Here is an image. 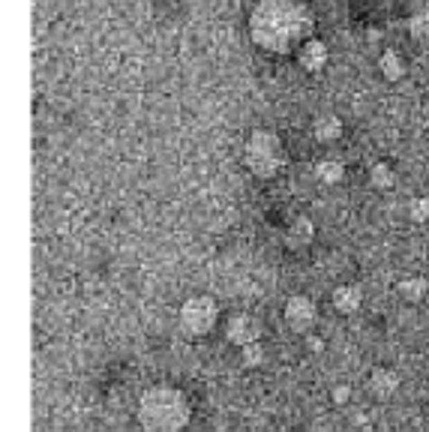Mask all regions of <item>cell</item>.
Wrapping results in <instances>:
<instances>
[{"label": "cell", "instance_id": "cell-1", "mask_svg": "<svg viewBox=\"0 0 429 432\" xmlns=\"http://www.w3.org/2000/svg\"><path fill=\"white\" fill-rule=\"evenodd\" d=\"M313 27L315 15L306 0H259L249 12V36L268 54L297 51Z\"/></svg>", "mask_w": 429, "mask_h": 432}, {"label": "cell", "instance_id": "cell-2", "mask_svg": "<svg viewBox=\"0 0 429 432\" xmlns=\"http://www.w3.org/2000/svg\"><path fill=\"white\" fill-rule=\"evenodd\" d=\"M189 399L171 384H157L141 393L139 423L144 432H184L189 423Z\"/></svg>", "mask_w": 429, "mask_h": 432}, {"label": "cell", "instance_id": "cell-3", "mask_svg": "<svg viewBox=\"0 0 429 432\" xmlns=\"http://www.w3.org/2000/svg\"><path fill=\"white\" fill-rule=\"evenodd\" d=\"M246 165L255 177H273L286 162V147H282V138L270 129H255L246 141V153H243Z\"/></svg>", "mask_w": 429, "mask_h": 432}, {"label": "cell", "instance_id": "cell-4", "mask_svg": "<svg viewBox=\"0 0 429 432\" xmlns=\"http://www.w3.org/2000/svg\"><path fill=\"white\" fill-rule=\"evenodd\" d=\"M216 318H219V306L207 294H195L180 306V327L189 336H207L216 327Z\"/></svg>", "mask_w": 429, "mask_h": 432}, {"label": "cell", "instance_id": "cell-5", "mask_svg": "<svg viewBox=\"0 0 429 432\" xmlns=\"http://www.w3.org/2000/svg\"><path fill=\"white\" fill-rule=\"evenodd\" d=\"M318 318V309H315V300L313 297H306V294H295V297H288V303H286V324L295 333H306V330H313V324Z\"/></svg>", "mask_w": 429, "mask_h": 432}, {"label": "cell", "instance_id": "cell-6", "mask_svg": "<svg viewBox=\"0 0 429 432\" xmlns=\"http://www.w3.org/2000/svg\"><path fill=\"white\" fill-rule=\"evenodd\" d=\"M225 336L231 345H252V342L261 339V321L255 318L249 312H240V315H231V321H228V330Z\"/></svg>", "mask_w": 429, "mask_h": 432}, {"label": "cell", "instance_id": "cell-7", "mask_svg": "<svg viewBox=\"0 0 429 432\" xmlns=\"http://www.w3.org/2000/svg\"><path fill=\"white\" fill-rule=\"evenodd\" d=\"M297 63L306 72H322L327 66V45L322 39H306L297 48Z\"/></svg>", "mask_w": 429, "mask_h": 432}, {"label": "cell", "instance_id": "cell-8", "mask_svg": "<svg viewBox=\"0 0 429 432\" xmlns=\"http://www.w3.org/2000/svg\"><path fill=\"white\" fill-rule=\"evenodd\" d=\"M313 237H315V225H313V219H306V216H297V219L288 225V231H286L288 249H304V246L313 243Z\"/></svg>", "mask_w": 429, "mask_h": 432}, {"label": "cell", "instance_id": "cell-9", "mask_svg": "<svg viewBox=\"0 0 429 432\" xmlns=\"http://www.w3.org/2000/svg\"><path fill=\"white\" fill-rule=\"evenodd\" d=\"M369 387H372V393H376L378 399H390V396L396 393V387H399V375L394 372V369L381 366V369H376V372H372Z\"/></svg>", "mask_w": 429, "mask_h": 432}, {"label": "cell", "instance_id": "cell-10", "mask_svg": "<svg viewBox=\"0 0 429 432\" xmlns=\"http://www.w3.org/2000/svg\"><path fill=\"white\" fill-rule=\"evenodd\" d=\"M313 135L322 144H331V141H336L342 135V120L336 114H318L315 123H313Z\"/></svg>", "mask_w": 429, "mask_h": 432}, {"label": "cell", "instance_id": "cell-11", "mask_svg": "<svg viewBox=\"0 0 429 432\" xmlns=\"http://www.w3.org/2000/svg\"><path fill=\"white\" fill-rule=\"evenodd\" d=\"M360 303H363V291H360L358 285H340V288L333 291V306H336L340 312H345V315L358 312Z\"/></svg>", "mask_w": 429, "mask_h": 432}, {"label": "cell", "instance_id": "cell-12", "mask_svg": "<svg viewBox=\"0 0 429 432\" xmlns=\"http://www.w3.org/2000/svg\"><path fill=\"white\" fill-rule=\"evenodd\" d=\"M378 69L387 81H399L405 75V63H403V57H399V51H390V48L378 57Z\"/></svg>", "mask_w": 429, "mask_h": 432}, {"label": "cell", "instance_id": "cell-13", "mask_svg": "<svg viewBox=\"0 0 429 432\" xmlns=\"http://www.w3.org/2000/svg\"><path fill=\"white\" fill-rule=\"evenodd\" d=\"M315 177L322 180V183H340L345 177V165L340 159H322L315 165Z\"/></svg>", "mask_w": 429, "mask_h": 432}, {"label": "cell", "instance_id": "cell-14", "mask_svg": "<svg viewBox=\"0 0 429 432\" xmlns=\"http://www.w3.org/2000/svg\"><path fill=\"white\" fill-rule=\"evenodd\" d=\"M426 279L423 276H412V279H403V282H399V297H403V300H408V303H417V300H423V294H426Z\"/></svg>", "mask_w": 429, "mask_h": 432}, {"label": "cell", "instance_id": "cell-15", "mask_svg": "<svg viewBox=\"0 0 429 432\" xmlns=\"http://www.w3.org/2000/svg\"><path fill=\"white\" fill-rule=\"evenodd\" d=\"M369 183L376 186V189H390V186L396 183L394 168H390L387 162H376V165L369 168Z\"/></svg>", "mask_w": 429, "mask_h": 432}, {"label": "cell", "instance_id": "cell-16", "mask_svg": "<svg viewBox=\"0 0 429 432\" xmlns=\"http://www.w3.org/2000/svg\"><path fill=\"white\" fill-rule=\"evenodd\" d=\"M408 33H412L417 42L429 39V12H417L408 18Z\"/></svg>", "mask_w": 429, "mask_h": 432}, {"label": "cell", "instance_id": "cell-17", "mask_svg": "<svg viewBox=\"0 0 429 432\" xmlns=\"http://www.w3.org/2000/svg\"><path fill=\"white\" fill-rule=\"evenodd\" d=\"M240 360H243V366H261V363H264V348H261V342L243 345V348H240Z\"/></svg>", "mask_w": 429, "mask_h": 432}, {"label": "cell", "instance_id": "cell-18", "mask_svg": "<svg viewBox=\"0 0 429 432\" xmlns=\"http://www.w3.org/2000/svg\"><path fill=\"white\" fill-rule=\"evenodd\" d=\"M408 216L414 222H426L429 219V198H412L408 201Z\"/></svg>", "mask_w": 429, "mask_h": 432}, {"label": "cell", "instance_id": "cell-19", "mask_svg": "<svg viewBox=\"0 0 429 432\" xmlns=\"http://www.w3.org/2000/svg\"><path fill=\"white\" fill-rule=\"evenodd\" d=\"M349 399H351V387L349 384H336L333 387V402L342 405V402H349Z\"/></svg>", "mask_w": 429, "mask_h": 432}, {"label": "cell", "instance_id": "cell-20", "mask_svg": "<svg viewBox=\"0 0 429 432\" xmlns=\"http://www.w3.org/2000/svg\"><path fill=\"white\" fill-rule=\"evenodd\" d=\"M426 144H429V129H426Z\"/></svg>", "mask_w": 429, "mask_h": 432}]
</instances>
